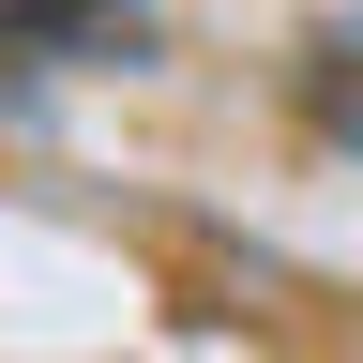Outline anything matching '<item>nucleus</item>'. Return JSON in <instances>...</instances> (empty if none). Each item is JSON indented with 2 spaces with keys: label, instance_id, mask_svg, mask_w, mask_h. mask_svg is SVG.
Wrapping results in <instances>:
<instances>
[{
  "label": "nucleus",
  "instance_id": "nucleus-2",
  "mask_svg": "<svg viewBox=\"0 0 363 363\" xmlns=\"http://www.w3.org/2000/svg\"><path fill=\"white\" fill-rule=\"evenodd\" d=\"M318 121L363 136V45H318Z\"/></svg>",
  "mask_w": 363,
  "mask_h": 363
},
{
  "label": "nucleus",
  "instance_id": "nucleus-1",
  "mask_svg": "<svg viewBox=\"0 0 363 363\" xmlns=\"http://www.w3.org/2000/svg\"><path fill=\"white\" fill-rule=\"evenodd\" d=\"M30 61H76V45H136V0H16Z\"/></svg>",
  "mask_w": 363,
  "mask_h": 363
}]
</instances>
